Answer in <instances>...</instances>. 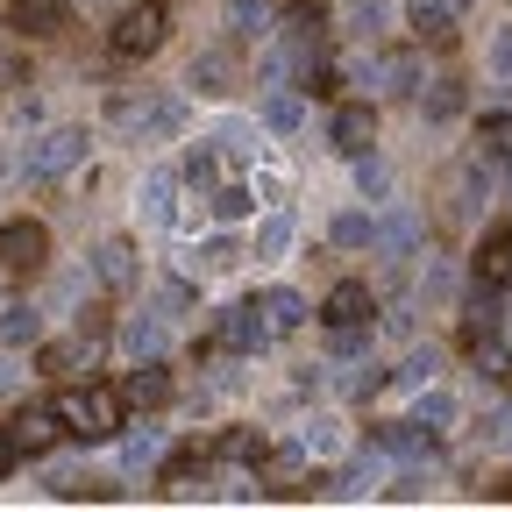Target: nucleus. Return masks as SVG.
<instances>
[{
    "label": "nucleus",
    "mask_w": 512,
    "mask_h": 512,
    "mask_svg": "<svg viewBox=\"0 0 512 512\" xmlns=\"http://www.w3.org/2000/svg\"><path fill=\"white\" fill-rule=\"evenodd\" d=\"M121 413H128L121 392H100V384H72V392H57V420H64V434H79V441H107Z\"/></svg>",
    "instance_id": "f257e3e1"
},
{
    "label": "nucleus",
    "mask_w": 512,
    "mask_h": 512,
    "mask_svg": "<svg viewBox=\"0 0 512 512\" xmlns=\"http://www.w3.org/2000/svg\"><path fill=\"white\" fill-rule=\"evenodd\" d=\"M157 43H164V0H136L114 22V57H150Z\"/></svg>",
    "instance_id": "f03ea898"
},
{
    "label": "nucleus",
    "mask_w": 512,
    "mask_h": 512,
    "mask_svg": "<svg viewBox=\"0 0 512 512\" xmlns=\"http://www.w3.org/2000/svg\"><path fill=\"white\" fill-rule=\"evenodd\" d=\"M328 143H335V157H370V143H377V114H370L363 100L335 107V121H328Z\"/></svg>",
    "instance_id": "7ed1b4c3"
},
{
    "label": "nucleus",
    "mask_w": 512,
    "mask_h": 512,
    "mask_svg": "<svg viewBox=\"0 0 512 512\" xmlns=\"http://www.w3.org/2000/svg\"><path fill=\"white\" fill-rule=\"evenodd\" d=\"M79 157H86V136H79V128H50V136H36V150H29V171H36V178H64Z\"/></svg>",
    "instance_id": "20e7f679"
},
{
    "label": "nucleus",
    "mask_w": 512,
    "mask_h": 512,
    "mask_svg": "<svg viewBox=\"0 0 512 512\" xmlns=\"http://www.w3.org/2000/svg\"><path fill=\"white\" fill-rule=\"evenodd\" d=\"M43 249H50L43 221H8V228H0V264H8V271H36Z\"/></svg>",
    "instance_id": "39448f33"
},
{
    "label": "nucleus",
    "mask_w": 512,
    "mask_h": 512,
    "mask_svg": "<svg viewBox=\"0 0 512 512\" xmlns=\"http://www.w3.org/2000/svg\"><path fill=\"white\" fill-rule=\"evenodd\" d=\"M57 406H22L15 413V427H8V441H15V456H43V448L57 441Z\"/></svg>",
    "instance_id": "423d86ee"
},
{
    "label": "nucleus",
    "mask_w": 512,
    "mask_h": 512,
    "mask_svg": "<svg viewBox=\"0 0 512 512\" xmlns=\"http://www.w3.org/2000/svg\"><path fill=\"white\" fill-rule=\"evenodd\" d=\"M121 406H128V413H157V406H171V370H164V363H143L136 377L121 384Z\"/></svg>",
    "instance_id": "0eeeda50"
},
{
    "label": "nucleus",
    "mask_w": 512,
    "mask_h": 512,
    "mask_svg": "<svg viewBox=\"0 0 512 512\" xmlns=\"http://www.w3.org/2000/svg\"><path fill=\"white\" fill-rule=\"evenodd\" d=\"M256 320H264V335H292L306 320V299L292 285H271V292H256Z\"/></svg>",
    "instance_id": "6e6552de"
},
{
    "label": "nucleus",
    "mask_w": 512,
    "mask_h": 512,
    "mask_svg": "<svg viewBox=\"0 0 512 512\" xmlns=\"http://www.w3.org/2000/svg\"><path fill=\"white\" fill-rule=\"evenodd\" d=\"M456 0H406V22H413V36L420 43H448V36H456Z\"/></svg>",
    "instance_id": "1a4fd4ad"
},
{
    "label": "nucleus",
    "mask_w": 512,
    "mask_h": 512,
    "mask_svg": "<svg viewBox=\"0 0 512 512\" xmlns=\"http://www.w3.org/2000/svg\"><path fill=\"white\" fill-rule=\"evenodd\" d=\"M320 320H328V328H370V292L363 285H335L328 306H320Z\"/></svg>",
    "instance_id": "9d476101"
},
{
    "label": "nucleus",
    "mask_w": 512,
    "mask_h": 512,
    "mask_svg": "<svg viewBox=\"0 0 512 512\" xmlns=\"http://www.w3.org/2000/svg\"><path fill=\"white\" fill-rule=\"evenodd\" d=\"M143 221H150V228H171V221H178V178H171V171H150V178H143Z\"/></svg>",
    "instance_id": "9b49d317"
},
{
    "label": "nucleus",
    "mask_w": 512,
    "mask_h": 512,
    "mask_svg": "<svg viewBox=\"0 0 512 512\" xmlns=\"http://www.w3.org/2000/svg\"><path fill=\"white\" fill-rule=\"evenodd\" d=\"M93 271H100V285L128 292V285H136V249H128V242H100L93 249Z\"/></svg>",
    "instance_id": "f8f14e48"
},
{
    "label": "nucleus",
    "mask_w": 512,
    "mask_h": 512,
    "mask_svg": "<svg viewBox=\"0 0 512 512\" xmlns=\"http://www.w3.org/2000/svg\"><path fill=\"white\" fill-rule=\"evenodd\" d=\"M214 335H221V349H256V342H264V320H256V299H249V306H228Z\"/></svg>",
    "instance_id": "ddd939ff"
},
{
    "label": "nucleus",
    "mask_w": 512,
    "mask_h": 512,
    "mask_svg": "<svg viewBox=\"0 0 512 512\" xmlns=\"http://www.w3.org/2000/svg\"><path fill=\"white\" fill-rule=\"evenodd\" d=\"M434 370H441V349H406L399 370H392V384H399V392H427Z\"/></svg>",
    "instance_id": "4468645a"
},
{
    "label": "nucleus",
    "mask_w": 512,
    "mask_h": 512,
    "mask_svg": "<svg viewBox=\"0 0 512 512\" xmlns=\"http://www.w3.org/2000/svg\"><path fill=\"white\" fill-rule=\"evenodd\" d=\"M64 22V0H15V29L22 36H50Z\"/></svg>",
    "instance_id": "2eb2a0df"
},
{
    "label": "nucleus",
    "mask_w": 512,
    "mask_h": 512,
    "mask_svg": "<svg viewBox=\"0 0 512 512\" xmlns=\"http://www.w3.org/2000/svg\"><path fill=\"white\" fill-rule=\"evenodd\" d=\"M377 448H384V456H427V427H420V420L377 427Z\"/></svg>",
    "instance_id": "dca6fc26"
},
{
    "label": "nucleus",
    "mask_w": 512,
    "mask_h": 512,
    "mask_svg": "<svg viewBox=\"0 0 512 512\" xmlns=\"http://www.w3.org/2000/svg\"><path fill=\"white\" fill-rule=\"evenodd\" d=\"M477 271H484V285H505V278H512V228H498V235L484 242Z\"/></svg>",
    "instance_id": "f3484780"
},
{
    "label": "nucleus",
    "mask_w": 512,
    "mask_h": 512,
    "mask_svg": "<svg viewBox=\"0 0 512 512\" xmlns=\"http://www.w3.org/2000/svg\"><path fill=\"white\" fill-rule=\"evenodd\" d=\"M299 121H306V100L299 93H271L264 100V128H271V136H292Z\"/></svg>",
    "instance_id": "a211bd4d"
},
{
    "label": "nucleus",
    "mask_w": 512,
    "mask_h": 512,
    "mask_svg": "<svg viewBox=\"0 0 512 512\" xmlns=\"http://www.w3.org/2000/svg\"><path fill=\"white\" fill-rule=\"evenodd\" d=\"M420 107H427V121H456L463 114V86L456 79H427V100Z\"/></svg>",
    "instance_id": "6ab92c4d"
},
{
    "label": "nucleus",
    "mask_w": 512,
    "mask_h": 512,
    "mask_svg": "<svg viewBox=\"0 0 512 512\" xmlns=\"http://www.w3.org/2000/svg\"><path fill=\"white\" fill-rule=\"evenodd\" d=\"M377 242H384V249H399V256H406V249H420V214H413V207H399L392 221L377 228Z\"/></svg>",
    "instance_id": "aec40b11"
},
{
    "label": "nucleus",
    "mask_w": 512,
    "mask_h": 512,
    "mask_svg": "<svg viewBox=\"0 0 512 512\" xmlns=\"http://www.w3.org/2000/svg\"><path fill=\"white\" fill-rule=\"evenodd\" d=\"M36 328H43L36 306H8V313H0V342H8V349H29V342H36Z\"/></svg>",
    "instance_id": "412c9836"
},
{
    "label": "nucleus",
    "mask_w": 512,
    "mask_h": 512,
    "mask_svg": "<svg viewBox=\"0 0 512 512\" xmlns=\"http://www.w3.org/2000/svg\"><path fill=\"white\" fill-rule=\"evenodd\" d=\"M328 235H335V249H370V242H377V221H370V214H335Z\"/></svg>",
    "instance_id": "4be33fe9"
},
{
    "label": "nucleus",
    "mask_w": 512,
    "mask_h": 512,
    "mask_svg": "<svg viewBox=\"0 0 512 512\" xmlns=\"http://www.w3.org/2000/svg\"><path fill=\"white\" fill-rule=\"evenodd\" d=\"M292 249V214H264L256 221V256H285Z\"/></svg>",
    "instance_id": "5701e85b"
},
{
    "label": "nucleus",
    "mask_w": 512,
    "mask_h": 512,
    "mask_svg": "<svg viewBox=\"0 0 512 512\" xmlns=\"http://www.w3.org/2000/svg\"><path fill=\"white\" fill-rule=\"evenodd\" d=\"M164 328H171V320H164V313H150V320H128V328H121V335H128V349H136V356H157V342H164Z\"/></svg>",
    "instance_id": "b1692460"
},
{
    "label": "nucleus",
    "mask_w": 512,
    "mask_h": 512,
    "mask_svg": "<svg viewBox=\"0 0 512 512\" xmlns=\"http://www.w3.org/2000/svg\"><path fill=\"white\" fill-rule=\"evenodd\" d=\"M228 15H235L242 36H264L271 29V0H228Z\"/></svg>",
    "instance_id": "393cba45"
},
{
    "label": "nucleus",
    "mask_w": 512,
    "mask_h": 512,
    "mask_svg": "<svg viewBox=\"0 0 512 512\" xmlns=\"http://www.w3.org/2000/svg\"><path fill=\"white\" fill-rule=\"evenodd\" d=\"M320 29H328V15H320V8H313V0H299V8L285 15V36H292V43H313Z\"/></svg>",
    "instance_id": "a878e982"
},
{
    "label": "nucleus",
    "mask_w": 512,
    "mask_h": 512,
    "mask_svg": "<svg viewBox=\"0 0 512 512\" xmlns=\"http://www.w3.org/2000/svg\"><path fill=\"white\" fill-rule=\"evenodd\" d=\"M249 200H256L249 185H214V221H242V214H249Z\"/></svg>",
    "instance_id": "bb28decb"
},
{
    "label": "nucleus",
    "mask_w": 512,
    "mask_h": 512,
    "mask_svg": "<svg viewBox=\"0 0 512 512\" xmlns=\"http://www.w3.org/2000/svg\"><path fill=\"white\" fill-rule=\"evenodd\" d=\"M214 150H221V157H235V164H242V157H256V128H242V121H228V128H221V136H214Z\"/></svg>",
    "instance_id": "cd10ccee"
},
{
    "label": "nucleus",
    "mask_w": 512,
    "mask_h": 512,
    "mask_svg": "<svg viewBox=\"0 0 512 512\" xmlns=\"http://www.w3.org/2000/svg\"><path fill=\"white\" fill-rule=\"evenodd\" d=\"M93 356H100V342H64V349H50L43 363H50V370H93Z\"/></svg>",
    "instance_id": "c85d7f7f"
},
{
    "label": "nucleus",
    "mask_w": 512,
    "mask_h": 512,
    "mask_svg": "<svg viewBox=\"0 0 512 512\" xmlns=\"http://www.w3.org/2000/svg\"><path fill=\"white\" fill-rule=\"evenodd\" d=\"M157 448H164L157 434H128V448H121V470H150V463H157Z\"/></svg>",
    "instance_id": "c756f323"
},
{
    "label": "nucleus",
    "mask_w": 512,
    "mask_h": 512,
    "mask_svg": "<svg viewBox=\"0 0 512 512\" xmlns=\"http://www.w3.org/2000/svg\"><path fill=\"white\" fill-rule=\"evenodd\" d=\"M448 420H456V399H448V392H427V399H420V427H427V434H441Z\"/></svg>",
    "instance_id": "7c9ffc66"
},
{
    "label": "nucleus",
    "mask_w": 512,
    "mask_h": 512,
    "mask_svg": "<svg viewBox=\"0 0 512 512\" xmlns=\"http://www.w3.org/2000/svg\"><path fill=\"white\" fill-rule=\"evenodd\" d=\"M185 306H192V285H185V278H164V285H157V313H164V320H178Z\"/></svg>",
    "instance_id": "2f4dec72"
},
{
    "label": "nucleus",
    "mask_w": 512,
    "mask_h": 512,
    "mask_svg": "<svg viewBox=\"0 0 512 512\" xmlns=\"http://www.w3.org/2000/svg\"><path fill=\"white\" fill-rule=\"evenodd\" d=\"M214 164H221V150H214V136H207L200 150H185V178H192V185H207V178H214Z\"/></svg>",
    "instance_id": "473e14b6"
},
{
    "label": "nucleus",
    "mask_w": 512,
    "mask_h": 512,
    "mask_svg": "<svg viewBox=\"0 0 512 512\" xmlns=\"http://www.w3.org/2000/svg\"><path fill=\"white\" fill-rule=\"evenodd\" d=\"M384 79H392V93H420V86H427L420 57H399V64H392V72H384Z\"/></svg>",
    "instance_id": "72a5a7b5"
},
{
    "label": "nucleus",
    "mask_w": 512,
    "mask_h": 512,
    "mask_svg": "<svg viewBox=\"0 0 512 512\" xmlns=\"http://www.w3.org/2000/svg\"><path fill=\"white\" fill-rule=\"evenodd\" d=\"M356 185H363L370 200H377V192H392V171H384L377 157H356Z\"/></svg>",
    "instance_id": "f704fd0d"
},
{
    "label": "nucleus",
    "mask_w": 512,
    "mask_h": 512,
    "mask_svg": "<svg viewBox=\"0 0 512 512\" xmlns=\"http://www.w3.org/2000/svg\"><path fill=\"white\" fill-rule=\"evenodd\" d=\"M221 456H235V463H256V456H264V441H256V434L242 427V434H228V441H221Z\"/></svg>",
    "instance_id": "c9c22d12"
},
{
    "label": "nucleus",
    "mask_w": 512,
    "mask_h": 512,
    "mask_svg": "<svg viewBox=\"0 0 512 512\" xmlns=\"http://www.w3.org/2000/svg\"><path fill=\"white\" fill-rule=\"evenodd\" d=\"M349 29H356V36H377V29H384V0H363V8L349 15Z\"/></svg>",
    "instance_id": "e433bc0d"
},
{
    "label": "nucleus",
    "mask_w": 512,
    "mask_h": 512,
    "mask_svg": "<svg viewBox=\"0 0 512 512\" xmlns=\"http://www.w3.org/2000/svg\"><path fill=\"white\" fill-rule=\"evenodd\" d=\"M228 264H235V242H221V235H214V242L200 249V271H228Z\"/></svg>",
    "instance_id": "4c0bfd02"
},
{
    "label": "nucleus",
    "mask_w": 512,
    "mask_h": 512,
    "mask_svg": "<svg viewBox=\"0 0 512 512\" xmlns=\"http://www.w3.org/2000/svg\"><path fill=\"white\" fill-rule=\"evenodd\" d=\"M491 72H498V79H512V29H498V36H491Z\"/></svg>",
    "instance_id": "58836bf2"
},
{
    "label": "nucleus",
    "mask_w": 512,
    "mask_h": 512,
    "mask_svg": "<svg viewBox=\"0 0 512 512\" xmlns=\"http://www.w3.org/2000/svg\"><path fill=\"white\" fill-rule=\"evenodd\" d=\"M335 441H342V434H335V420H313V434H306L313 456H335Z\"/></svg>",
    "instance_id": "ea45409f"
},
{
    "label": "nucleus",
    "mask_w": 512,
    "mask_h": 512,
    "mask_svg": "<svg viewBox=\"0 0 512 512\" xmlns=\"http://www.w3.org/2000/svg\"><path fill=\"white\" fill-rule=\"evenodd\" d=\"M192 86H200V93H221V57H200V64H192Z\"/></svg>",
    "instance_id": "a19ab883"
},
{
    "label": "nucleus",
    "mask_w": 512,
    "mask_h": 512,
    "mask_svg": "<svg viewBox=\"0 0 512 512\" xmlns=\"http://www.w3.org/2000/svg\"><path fill=\"white\" fill-rule=\"evenodd\" d=\"M484 377L491 384H512V349H484Z\"/></svg>",
    "instance_id": "79ce46f5"
},
{
    "label": "nucleus",
    "mask_w": 512,
    "mask_h": 512,
    "mask_svg": "<svg viewBox=\"0 0 512 512\" xmlns=\"http://www.w3.org/2000/svg\"><path fill=\"white\" fill-rule=\"evenodd\" d=\"M484 143H491V150H512V114H491V121H484Z\"/></svg>",
    "instance_id": "37998d69"
},
{
    "label": "nucleus",
    "mask_w": 512,
    "mask_h": 512,
    "mask_svg": "<svg viewBox=\"0 0 512 512\" xmlns=\"http://www.w3.org/2000/svg\"><path fill=\"white\" fill-rule=\"evenodd\" d=\"M477 207H484V171L463 178V214H477Z\"/></svg>",
    "instance_id": "c03bdc74"
},
{
    "label": "nucleus",
    "mask_w": 512,
    "mask_h": 512,
    "mask_svg": "<svg viewBox=\"0 0 512 512\" xmlns=\"http://www.w3.org/2000/svg\"><path fill=\"white\" fill-rule=\"evenodd\" d=\"M491 434H498V441L512 448V413H498V420H491Z\"/></svg>",
    "instance_id": "a18cd8bd"
},
{
    "label": "nucleus",
    "mask_w": 512,
    "mask_h": 512,
    "mask_svg": "<svg viewBox=\"0 0 512 512\" xmlns=\"http://www.w3.org/2000/svg\"><path fill=\"white\" fill-rule=\"evenodd\" d=\"M8 463H15V441H8V434H0V470H8Z\"/></svg>",
    "instance_id": "49530a36"
},
{
    "label": "nucleus",
    "mask_w": 512,
    "mask_h": 512,
    "mask_svg": "<svg viewBox=\"0 0 512 512\" xmlns=\"http://www.w3.org/2000/svg\"><path fill=\"white\" fill-rule=\"evenodd\" d=\"M8 384H15V363H8V356H0V392H8Z\"/></svg>",
    "instance_id": "de8ad7c7"
},
{
    "label": "nucleus",
    "mask_w": 512,
    "mask_h": 512,
    "mask_svg": "<svg viewBox=\"0 0 512 512\" xmlns=\"http://www.w3.org/2000/svg\"><path fill=\"white\" fill-rule=\"evenodd\" d=\"M498 498H512V477H505V484H498Z\"/></svg>",
    "instance_id": "09e8293b"
},
{
    "label": "nucleus",
    "mask_w": 512,
    "mask_h": 512,
    "mask_svg": "<svg viewBox=\"0 0 512 512\" xmlns=\"http://www.w3.org/2000/svg\"><path fill=\"white\" fill-rule=\"evenodd\" d=\"M505 185H512V157H505Z\"/></svg>",
    "instance_id": "8fccbe9b"
}]
</instances>
